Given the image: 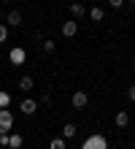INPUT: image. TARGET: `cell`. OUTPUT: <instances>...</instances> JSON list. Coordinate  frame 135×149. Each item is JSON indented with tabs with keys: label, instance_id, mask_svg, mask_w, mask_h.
Returning a JSON list of instances; mask_svg holds the SVG:
<instances>
[{
	"label": "cell",
	"instance_id": "7402d4cb",
	"mask_svg": "<svg viewBox=\"0 0 135 149\" xmlns=\"http://www.w3.org/2000/svg\"><path fill=\"white\" fill-rule=\"evenodd\" d=\"M19 149H22V146H19Z\"/></svg>",
	"mask_w": 135,
	"mask_h": 149
},
{
	"label": "cell",
	"instance_id": "d6986e66",
	"mask_svg": "<svg viewBox=\"0 0 135 149\" xmlns=\"http://www.w3.org/2000/svg\"><path fill=\"white\" fill-rule=\"evenodd\" d=\"M0 146H8V133H0Z\"/></svg>",
	"mask_w": 135,
	"mask_h": 149
},
{
	"label": "cell",
	"instance_id": "277c9868",
	"mask_svg": "<svg viewBox=\"0 0 135 149\" xmlns=\"http://www.w3.org/2000/svg\"><path fill=\"white\" fill-rule=\"evenodd\" d=\"M87 100H89V98H87V92H81V90L73 92V109H84V106H87Z\"/></svg>",
	"mask_w": 135,
	"mask_h": 149
},
{
	"label": "cell",
	"instance_id": "ba28073f",
	"mask_svg": "<svg viewBox=\"0 0 135 149\" xmlns=\"http://www.w3.org/2000/svg\"><path fill=\"white\" fill-rule=\"evenodd\" d=\"M70 14H73L76 19H81V16L87 14V8H84V3H70Z\"/></svg>",
	"mask_w": 135,
	"mask_h": 149
},
{
	"label": "cell",
	"instance_id": "ac0fdd59",
	"mask_svg": "<svg viewBox=\"0 0 135 149\" xmlns=\"http://www.w3.org/2000/svg\"><path fill=\"white\" fill-rule=\"evenodd\" d=\"M43 52H54V41H43Z\"/></svg>",
	"mask_w": 135,
	"mask_h": 149
},
{
	"label": "cell",
	"instance_id": "52a82bcc",
	"mask_svg": "<svg viewBox=\"0 0 135 149\" xmlns=\"http://www.w3.org/2000/svg\"><path fill=\"white\" fill-rule=\"evenodd\" d=\"M8 24H11V27H22V11H11L8 14Z\"/></svg>",
	"mask_w": 135,
	"mask_h": 149
},
{
	"label": "cell",
	"instance_id": "44dd1931",
	"mask_svg": "<svg viewBox=\"0 0 135 149\" xmlns=\"http://www.w3.org/2000/svg\"><path fill=\"white\" fill-rule=\"evenodd\" d=\"M124 3H130V6H135V0H124Z\"/></svg>",
	"mask_w": 135,
	"mask_h": 149
},
{
	"label": "cell",
	"instance_id": "ffe728a7",
	"mask_svg": "<svg viewBox=\"0 0 135 149\" xmlns=\"http://www.w3.org/2000/svg\"><path fill=\"white\" fill-rule=\"evenodd\" d=\"M127 95H130V100L135 103V84H132V87H130V90H127Z\"/></svg>",
	"mask_w": 135,
	"mask_h": 149
},
{
	"label": "cell",
	"instance_id": "e0dca14e",
	"mask_svg": "<svg viewBox=\"0 0 135 149\" xmlns=\"http://www.w3.org/2000/svg\"><path fill=\"white\" fill-rule=\"evenodd\" d=\"M108 6H111V8H122L124 0H108Z\"/></svg>",
	"mask_w": 135,
	"mask_h": 149
},
{
	"label": "cell",
	"instance_id": "8992f818",
	"mask_svg": "<svg viewBox=\"0 0 135 149\" xmlns=\"http://www.w3.org/2000/svg\"><path fill=\"white\" fill-rule=\"evenodd\" d=\"M35 111H38V103H35V100H22V114H27V117H33Z\"/></svg>",
	"mask_w": 135,
	"mask_h": 149
},
{
	"label": "cell",
	"instance_id": "5bb4252c",
	"mask_svg": "<svg viewBox=\"0 0 135 149\" xmlns=\"http://www.w3.org/2000/svg\"><path fill=\"white\" fill-rule=\"evenodd\" d=\"M8 103H11V95L0 90V109H8Z\"/></svg>",
	"mask_w": 135,
	"mask_h": 149
},
{
	"label": "cell",
	"instance_id": "30bf717a",
	"mask_svg": "<svg viewBox=\"0 0 135 149\" xmlns=\"http://www.w3.org/2000/svg\"><path fill=\"white\" fill-rule=\"evenodd\" d=\"M8 146H11V149H19V146H22V136L11 133V136H8Z\"/></svg>",
	"mask_w": 135,
	"mask_h": 149
},
{
	"label": "cell",
	"instance_id": "7a4b0ae2",
	"mask_svg": "<svg viewBox=\"0 0 135 149\" xmlns=\"http://www.w3.org/2000/svg\"><path fill=\"white\" fill-rule=\"evenodd\" d=\"M81 149H108V144H105L103 136H89L87 141L81 144Z\"/></svg>",
	"mask_w": 135,
	"mask_h": 149
},
{
	"label": "cell",
	"instance_id": "9a60e30c",
	"mask_svg": "<svg viewBox=\"0 0 135 149\" xmlns=\"http://www.w3.org/2000/svg\"><path fill=\"white\" fill-rule=\"evenodd\" d=\"M49 149H65V138H54L49 144Z\"/></svg>",
	"mask_w": 135,
	"mask_h": 149
},
{
	"label": "cell",
	"instance_id": "6da1fadb",
	"mask_svg": "<svg viewBox=\"0 0 135 149\" xmlns=\"http://www.w3.org/2000/svg\"><path fill=\"white\" fill-rule=\"evenodd\" d=\"M14 127V114L8 109H0V133H8Z\"/></svg>",
	"mask_w": 135,
	"mask_h": 149
},
{
	"label": "cell",
	"instance_id": "5b68a950",
	"mask_svg": "<svg viewBox=\"0 0 135 149\" xmlns=\"http://www.w3.org/2000/svg\"><path fill=\"white\" fill-rule=\"evenodd\" d=\"M76 33H78V24L76 22H65V24H62V36H65V38H73Z\"/></svg>",
	"mask_w": 135,
	"mask_h": 149
},
{
	"label": "cell",
	"instance_id": "7c38bea8",
	"mask_svg": "<svg viewBox=\"0 0 135 149\" xmlns=\"http://www.w3.org/2000/svg\"><path fill=\"white\" fill-rule=\"evenodd\" d=\"M19 87L27 92V90H33V76H22V81H19Z\"/></svg>",
	"mask_w": 135,
	"mask_h": 149
},
{
	"label": "cell",
	"instance_id": "2e32d148",
	"mask_svg": "<svg viewBox=\"0 0 135 149\" xmlns=\"http://www.w3.org/2000/svg\"><path fill=\"white\" fill-rule=\"evenodd\" d=\"M6 41H8V27L0 24V43H6Z\"/></svg>",
	"mask_w": 135,
	"mask_h": 149
},
{
	"label": "cell",
	"instance_id": "8fae6325",
	"mask_svg": "<svg viewBox=\"0 0 135 149\" xmlns=\"http://www.w3.org/2000/svg\"><path fill=\"white\" fill-rule=\"evenodd\" d=\"M73 136H76V125H70V122H68V125L62 127V138H73Z\"/></svg>",
	"mask_w": 135,
	"mask_h": 149
},
{
	"label": "cell",
	"instance_id": "4fadbf2b",
	"mask_svg": "<svg viewBox=\"0 0 135 149\" xmlns=\"http://www.w3.org/2000/svg\"><path fill=\"white\" fill-rule=\"evenodd\" d=\"M89 19H92V22H100L103 19V8H92V11H89Z\"/></svg>",
	"mask_w": 135,
	"mask_h": 149
},
{
	"label": "cell",
	"instance_id": "3957f363",
	"mask_svg": "<svg viewBox=\"0 0 135 149\" xmlns=\"http://www.w3.org/2000/svg\"><path fill=\"white\" fill-rule=\"evenodd\" d=\"M8 57H11V63H14V65H22L24 60H27V52L16 46V49H11V54H8Z\"/></svg>",
	"mask_w": 135,
	"mask_h": 149
},
{
	"label": "cell",
	"instance_id": "9c48e42d",
	"mask_svg": "<svg viewBox=\"0 0 135 149\" xmlns=\"http://www.w3.org/2000/svg\"><path fill=\"white\" fill-rule=\"evenodd\" d=\"M116 125H119V127H127L130 125V114L127 111H119V114H116Z\"/></svg>",
	"mask_w": 135,
	"mask_h": 149
}]
</instances>
